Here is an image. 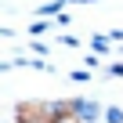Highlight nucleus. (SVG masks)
<instances>
[{
  "mask_svg": "<svg viewBox=\"0 0 123 123\" xmlns=\"http://www.w3.org/2000/svg\"><path fill=\"white\" fill-rule=\"evenodd\" d=\"M69 112H76L83 123H94L98 116H105L101 105H98V101H87V98H73V101H69Z\"/></svg>",
  "mask_w": 123,
  "mask_h": 123,
  "instance_id": "1",
  "label": "nucleus"
},
{
  "mask_svg": "<svg viewBox=\"0 0 123 123\" xmlns=\"http://www.w3.org/2000/svg\"><path fill=\"white\" fill-rule=\"evenodd\" d=\"M109 43H112V36H94V40H91V47H94L98 54H105V51H109Z\"/></svg>",
  "mask_w": 123,
  "mask_h": 123,
  "instance_id": "2",
  "label": "nucleus"
},
{
  "mask_svg": "<svg viewBox=\"0 0 123 123\" xmlns=\"http://www.w3.org/2000/svg\"><path fill=\"white\" fill-rule=\"evenodd\" d=\"M105 123H123V109H105Z\"/></svg>",
  "mask_w": 123,
  "mask_h": 123,
  "instance_id": "3",
  "label": "nucleus"
},
{
  "mask_svg": "<svg viewBox=\"0 0 123 123\" xmlns=\"http://www.w3.org/2000/svg\"><path fill=\"white\" fill-rule=\"evenodd\" d=\"M40 15L47 18V15H62V0H54V4H43L40 7Z\"/></svg>",
  "mask_w": 123,
  "mask_h": 123,
  "instance_id": "4",
  "label": "nucleus"
},
{
  "mask_svg": "<svg viewBox=\"0 0 123 123\" xmlns=\"http://www.w3.org/2000/svg\"><path fill=\"white\" fill-rule=\"evenodd\" d=\"M43 33H47V22H33V25H29V36H33V40H40Z\"/></svg>",
  "mask_w": 123,
  "mask_h": 123,
  "instance_id": "5",
  "label": "nucleus"
},
{
  "mask_svg": "<svg viewBox=\"0 0 123 123\" xmlns=\"http://www.w3.org/2000/svg\"><path fill=\"white\" fill-rule=\"evenodd\" d=\"M58 40H62V43H65V47H80V40H76V36H69V33H62Z\"/></svg>",
  "mask_w": 123,
  "mask_h": 123,
  "instance_id": "6",
  "label": "nucleus"
},
{
  "mask_svg": "<svg viewBox=\"0 0 123 123\" xmlns=\"http://www.w3.org/2000/svg\"><path fill=\"white\" fill-rule=\"evenodd\" d=\"M109 76H123V62H116V65H109Z\"/></svg>",
  "mask_w": 123,
  "mask_h": 123,
  "instance_id": "7",
  "label": "nucleus"
}]
</instances>
